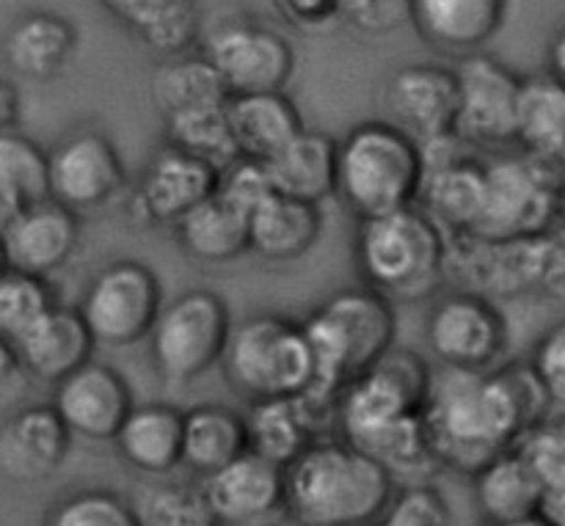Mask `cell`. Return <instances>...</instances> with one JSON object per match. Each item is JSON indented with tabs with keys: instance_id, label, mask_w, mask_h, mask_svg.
I'll use <instances>...</instances> for the list:
<instances>
[{
	"instance_id": "6da1fadb",
	"label": "cell",
	"mask_w": 565,
	"mask_h": 526,
	"mask_svg": "<svg viewBox=\"0 0 565 526\" xmlns=\"http://www.w3.org/2000/svg\"><path fill=\"white\" fill-rule=\"evenodd\" d=\"M550 414V395L530 362H508L489 373H434L423 419L441 469L475 477Z\"/></svg>"
},
{
	"instance_id": "7a4b0ae2",
	"label": "cell",
	"mask_w": 565,
	"mask_h": 526,
	"mask_svg": "<svg viewBox=\"0 0 565 526\" xmlns=\"http://www.w3.org/2000/svg\"><path fill=\"white\" fill-rule=\"evenodd\" d=\"M395 494V480L340 436L285 469V513L298 526H373Z\"/></svg>"
},
{
	"instance_id": "3957f363",
	"label": "cell",
	"mask_w": 565,
	"mask_h": 526,
	"mask_svg": "<svg viewBox=\"0 0 565 526\" xmlns=\"http://www.w3.org/2000/svg\"><path fill=\"white\" fill-rule=\"evenodd\" d=\"M315 362L309 395L340 402V395L395 347V303L370 287H348L326 298L303 320Z\"/></svg>"
},
{
	"instance_id": "277c9868",
	"label": "cell",
	"mask_w": 565,
	"mask_h": 526,
	"mask_svg": "<svg viewBox=\"0 0 565 526\" xmlns=\"http://www.w3.org/2000/svg\"><path fill=\"white\" fill-rule=\"evenodd\" d=\"M450 237L434 218L414 207L362 221L353 240L359 276L364 287L392 303L425 301L447 281Z\"/></svg>"
},
{
	"instance_id": "5b68a950",
	"label": "cell",
	"mask_w": 565,
	"mask_h": 526,
	"mask_svg": "<svg viewBox=\"0 0 565 526\" xmlns=\"http://www.w3.org/2000/svg\"><path fill=\"white\" fill-rule=\"evenodd\" d=\"M447 281L489 301L500 298H565V221L519 240L450 237Z\"/></svg>"
},
{
	"instance_id": "8992f818",
	"label": "cell",
	"mask_w": 565,
	"mask_h": 526,
	"mask_svg": "<svg viewBox=\"0 0 565 526\" xmlns=\"http://www.w3.org/2000/svg\"><path fill=\"white\" fill-rule=\"evenodd\" d=\"M423 176L419 143L390 121H362L340 141L337 196L359 224L414 207Z\"/></svg>"
},
{
	"instance_id": "52a82bcc",
	"label": "cell",
	"mask_w": 565,
	"mask_h": 526,
	"mask_svg": "<svg viewBox=\"0 0 565 526\" xmlns=\"http://www.w3.org/2000/svg\"><path fill=\"white\" fill-rule=\"evenodd\" d=\"M224 378L254 402L301 397L315 384V362L303 325L285 314L263 312L232 325Z\"/></svg>"
},
{
	"instance_id": "ba28073f",
	"label": "cell",
	"mask_w": 565,
	"mask_h": 526,
	"mask_svg": "<svg viewBox=\"0 0 565 526\" xmlns=\"http://www.w3.org/2000/svg\"><path fill=\"white\" fill-rule=\"evenodd\" d=\"M565 160L527 152L486 154L483 215L475 235L486 240H519L561 221Z\"/></svg>"
},
{
	"instance_id": "9c48e42d",
	"label": "cell",
	"mask_w": 565,
	"mask_h": 526,
	"mask_svg": "<svg viewBox=\"0 0 565 526\" xmlns=\"http://www.w3.org/2000/svg\"><path fill=\"white\" fill-rule=\"evenodd\" d=\"M232 314L213 290H188L169 301L149 334V351L163 384L188 386L224 362Z\"/></svg>"
},
{
	"instance_id": "30bf717a",
	"label": "cell",
	"mask_w": 565,
	"mask_h": 526,
	"mask_svg": "<svg viewBox=\"0 0 565 526\" xmlns=\"http://www.w3.org/2000/svg\"><path fill=\"white\" fill-rule=\"evenodd\" d=\"M434 373L417 351L392 347L370 373L353 380L337 402L340 439L356 441L384 425L419 417L428 402Z\"/></svg>"
},
{
	"instance_id": "8fae6325",
	"label": "cell",
	"mask_w": 565,
	"mask_h": 526,
	"mask_svg": "<svg viewBox=\"0 0 565 526\" xmlns=\"http://www.w3.org/2000/svg\"><path fill=\"white\" fill-rule=\"evenodd\" d=\"M163 307L158 273L138 259H116L88 281L77 312L97 345L119 351L149 340Z\"/></svg>"
},
{
	"instance_id": "7c38bea8",
	"label": "cell",
	"mask_w": 565,
	"mask_h": 526,
	"mask_svg": "<svg viewBox=\"0 0 565 526\" xmlns=\"http://www.w3.org/2000/svg\"><path fill=\"white\" fill-rule=\"evenodd\" d=\"M425 342L441 369L489 373L502 367L511 331L494 301L475 292L452 290L436 298L428 309Z\"/></svg>"
},
{
	"instance_id": "4fadbf2b",
	"label": "cell",
	"mask_w": 565,
	"mask_h": 526,
	"mask_svg": "<svg viewBox=\"0 0 565 526\" xmlns=\"http://www.w3.org/2000/svg\"><path fill=\"white\" fill-rule=\"evenodd\" d=\"M199 53L215 66L230 97L285 92L296 72L290 42L248 17H224L210 25Z\"/></svg>"
},
{
	"instance_id": "5bb4252c",
	"label": "cell",
	"mask_w": 565,
	"mask_h": 526,
	"mask_svg": "<svg viewBox=\"0 0 565 526\" xmlns=\"http://www.w3.org/2000/svg\"><path fill=\"white\" fill-rule=\"evenodd\" d=\"M423 187L417 207L445 229L447 237L475 235L483 215L486 154L469 147L458 132L419 143Z\"/></svg>"
},
{
	"instance_id": "9a60e30c",
	"label": "cell",
	"mask_w": 565,
	"mask_h": 526,
	"mask_svg": "<svg viewBox=\"0 0 565 526\" xmlns=\"http://www.w3.org/2000/svg\"><path fill=\"white\" fill-rule=\"evenodd\" d=\"M456 132L478 152L516 143L524 77L491 53L458 61Z\"/></svg>"
},
{
	"instance_id": "2e32d148",
	"label": "cell",
	"mask_w": 565,
	"mask_h": 526,
	"mask_svg": "<svg viewBox=\"0 0 565 526\" xmlns=\"http://www.w3.org/2000/svg\"><path fill=\"white\" fill-rule=\"evenodd\" d=\"M47 158L50 198L77 215L105 207L127 187L125 160L116 143L99 130L72 132Z\"/></svg>"
},
{
	"instance_id": "e0dca14e",
	"label": "cell",
	"mask_w": 565,
	"mask_h": 526,
	"mask_svg": "<svg viewBox=\"0 0 565 526\" xmlns=\"http://www.w3.org/2000/svg\"><path fill=\"white\" fill-rule=\"evenodd\" d=\"M218 169L163 143L152 154L130 193L132 221L147 226L174 229L191 210L207 202L218 191Z\"/></svg>"
},
{
	"instance_id": "ac0fdd59",
	"label": "cell",
	"mask_w": 565,
	"mask_h": 526,
	"mask_svg": "<svg viewBox=\"0 0 565 526\" xmlns=\"http://www.w3.org/2000/svg\"><path fill=\"white\" fill-rule=\"evenodd\" d=\"M53 408L77 439L114 441L136 408V397L119 369L88 362L55 386Z\"/></svg>"
},
{
	"instance_id": "d6986e66",
	"label": "cell",
	"mask_w": 565,
	"mask_h": 526,
	"mask_svg": "<svg viewBox=\"0 0 565 526\" xmlns=\"http://www.w3.org/2000/svg\"><path fill=\"white\" fill-rule=\"evenodd\" d=\"M390 125L417 143L456 132L458 77L456 69L439 64H408L392 72L384 88Z\"/></svg>"
},
{
	"instance_id": "ffe728a7",
	"label": "cell",
	"mask_w": 565,
	"mask_h": 526,
	"mask_svg": "<svg viewBox=\"0 0 565 526\" xmlns=\"http://www.w3.org/2000/svg\"><path fill=\"white\" fill-rule=\"evenodd\" d=\"M202 491L221 526H265L285 513V466L246 452L202 480Z\"/></svg>"
},
{
	"instance_id": "44dd1931",
	"label": "cell",
	"mask_w": 565,
	"mask_h": 526,
	"mask_svg": "<svg viewBox=\"0 0 565 526\" xmlns=\"http://www.w3.org/2000/svg\"><path fill=\"white\" fill-rule=\"evenodd\" d=\"M246 422L252 452L287 469L309 447L329 439V428L337 425V402L320 400L309 391L301 397L254 402Z\"/></svg>"
},
{
	"instance_id": "7402d4cb",
	"label": "cell",
	"mask_w": 565,
	"mask_h": 526,
	"mask_svg": "<svg viewBox=\"0 0 565 526\" xmlns=\"http://www.w3.org/2000/svg\"><path fill=\"white\" fill-rule=\"evenodd\" d=\"M9 270L47 279L64 268L81 243V218L55 198L33 204L0 229Z\"/></svg>"
},
{
	"instance_id": "603a6c76",
	"label": "cell",
	"mask_w": 565,
	"mask_h": 526,
	"mask_svg": "<svg viewBox=\"0 0 565 526\" xmlns=\"http://www.w3.org/2000/svg\"><path fill=\"white\" fill-rule=\"evenodd\" d=\"M502 0H412L408 20L430 50L447 58H472L502 31Z\"/></svg>"
},
{
	"instance_id": "cb8c5ba5",
	"label": "cell",
	"mask_w": 565,
	"mask_h": 526,
	"mask_svg": "<svg viewBox=\"0 0 565 526\" xmlns=\"http://www.w3.org/2000/svg\"><path fill=\"white\" fill-rule=\"evenodd\" d=\"M72 433L53 406H31L0 430V474L14 483H39L64 463Z\"/></svg>"
},
{
	"instance_id": "d4e9b609",
	"label": "cell",
	"mask_w": 565,
	"mask_h": 526,
	"mask_svg": "<svg viewBox=\"0 0 565 526\" xmlns=\"http://www.w3.org/2000/svg\"><path fill=\"white\" fill-rule=\"evenodd\" d=\"M94 342L86 320L72 307H55L14 345L31 378L55 384L94 362Z\"/></svg>"
},
{
	"instance_id": "484cf974",
	"label": "cell",
	"mask_w": 565,
	"mask_h": 526,
	"mask_svg": "<svg viewBox=\"0 0 565 526\" xmlns=\"http://www.w3.org/2000/svg\"><path fill=\"white\" fill-rule=\"evenodd\" d=\"M185 411L169 402H143L132 408L116 433V452L127 466L149 477H163L182 466Z\"/></svg>"
},
{
	"instance_id": "4316f807",
	"label": "cell",
	"mask_w": 565,
	"mask_h": 526,
	"mask_svg": "<svg viewBox=\"0 0 565 526\" xmlns=\"http://www.w3.org/2000/svg\"><path fill=\"white\" fill-rule=\"evenodd\" d=\"M103 9L166 58H180L202 44V9L191 0H110Z\"/></svg>"
},
{
	"instance_id": "83f0119b",
	"label": "cell",
	"mask_w": 565,
	"mask_h": 526,
	"mask_svg": "<svg viewBox=\"0 0 565 526\" xmlns=\"http://www.w3.org/2000/svg\"><path fill=\"white\" fill-rule=\"evenodd\" d=\"M226 116L241 158L259 160V163H270L307 130L296 103L285 92L230 97Z\"/></svg>"
},
{
	"instance_id": "f1b7e54d",
	"label": "cell",
	"mask_w": 565,
	"mask_h": 526,
	"mask_svg": "<svg viewBox=\"0 0 565 526\" xmlns=\"http://www.w3.org/2000/svg\"><path fill=\"white\" fill-rule=\"evenodd\" d=\"M252 452L248 422L241 411L221 402L185 411V439H182V466L207 480L230 463Z\"/></svg>"
},
{
	"instance_id": "f546056e",
	"label": "cell",
	"mask_w": 565,
	"mask_h": 526,
	"mask_svg": "<svg viewBox=\"0 0 565 526\" xmlns=\"http://www.w3.org/2000/svg\"><path fill=\"white\" fill-rule=\"evenodd\" d=\"M323 232V215L318 204L298 202L290 196H270L248 218L252 251L265 262H296L307 257Z\"/></svg>"
},
{
	"instance_id": "4dcf8cb0",
	"label": "cell",
	"mask_w": 565,
	"mask_h": 526,
	"mask_svg": "<svg viewBox=\"0 0 565 526\" xmlns=\"http://www.w3.org/2000/svg\"><path fill=\"white\" fill-rule=\"evenodd\" d=\"M337 138L307 127L290 147H285V152L268 163L276 193L320 207L323 198L337 196Z\"/></svg>"
},
{
	"instance_id": "1f68e13d",
	"label": "cell",
	"mask_w": 565,
	"mask_h": 526,
	"mask_svg": "<svg viewBox=\"0 0 565 526\" xmlns=\"http://www.w3.org/2000/svg\"><path fill=\"white\" fill-rule=\"evenodd\" d=\"M174 235L185 257L202 265H230L252 251L248 215L218 193L191 210L174 226Z\"/></svg>"
},
{
	"instance_id": "d6a6232c",
	"label": "cell",
	"mask_w": 565,
	"mask_h": 526,
	"mask_svg": "<svg viewBox=\"0 0 565 526\" xmlns=\"http://www.w3.org/2000/svg\"><path fill=\"white\" fill-rule=\"evenodd\" d=\"M475 502L486 524H513L541 516L544 485L516 450L491 461L472 477Z\"/></svg>"
},
{
	"instance_id": "836d02e7",
	"label": "cell",
	"mask_w": 565,
	"mask_h": 526,
	"mask_svg": "<svg viewBox=\"0 0 565 526\" xmlns=\"http://www.w3.org/2000/svg\"><path fill=\"white\" fill-rule=\"evenodd\" d=\"M77 47V31L70 20L50 11L28 14L11 28L6 39V58L31 80H50L70 64Z\"/></svg>"
},
{
	"instance_id": "e575fe53",
	"label": "cell",
	"mask_w": 565,
	"mask_h": 526,
	"mask_svg": "<svg viewBox=\"0 0 565 526\" xmlns=\"http://www.w3.org/2000/svg\"><path fill=\"white\" fill-rule=\"evenodd\" d=\"M516 147L533 158L565 160V86L550 72L524 77Z\"/></svg>"
},
{
	"instance_id": "d590c367",
	"label": "cell",
	"mask_w": 565,
	"mask_h": 526,
	"mask_svg": "<svg viewBox=\"0 0 565 526\" xmlns=\"http://www.w3.org/2000/svg\"><path fill=\"white\" fill-rule=\"evenodd\" d=\"M152 99L163 119L204 108H224L230 103L224 80L202 53L169 58L154 69Z\"/></svg>"
},
{
	"instance_id": "8d00e7d4",
	"label": "cell",
	"mask_w": 565,
	"mask_h": 526,
	"mask_svg": "<svg viewBox=\"0 0 565 526\" xmlns=\"http://www.w3.org/2000/svg\"><path fill=\"white\" fill-rule=\"evenodd\" d=\"M50 198V158L39 143L11 130L0 136V229Z\"/></svg>"
},
{
	"instance_id": "74e56055",
	"label": "cell",
	"mask_w": 565,
	"mask_h": 526,
	"mask_svg": "<svg viewBox=\"0 0 565 526\" xmlns=\"http://www.w3.org/2000/svg\"><path fill=\"white\" fill-rule=\"evenodd\" d=\"M166 143L218 171H224L226 165L241 158L235 136H232L230 116H226V105L166 119Z\"/></svg>"
},
{
	"instance_id": "f35d334b",
	"label": "cell",
	"mask_w": 565,
	"mask_h": 526,
	"mask_svg": "<svg viewBox=\"0 0 565 526\" xmlns=\"http://www.w3.org/2000/svg\"><path fill=\"white\" fill-rule=\"evenodd\" d=\"M141 526H221L202 483H158L132 500Z\"/></svg>"
},
{
	"instance_id": "ab89813d",
	"label": "cell",
	"mask_w": 565,
	"mask_h": 526,
	"mask_svg": "<svg viewBox=\"0 0 565 526\" xmlns=\"http://www.w3.org/2000/svg\"><path fill=\"white\" fill-rule=\"evenodd\" d=\"M55 307L47 279L6 270L0 276V340L14 347Z\"/></svg>"
},
{
	"instance_id": "60d3db41",
	"label": "cell",
	"mask_w": 565,
	"mask_h": 526,
	"mask_svg": "<svg viewBox=\"0 0 565 526\" xmlns=\"http://www.w3.org/2000/svg\"><path fill=\"white\" fill-rule=\"evenodd\" d=\"M44 526H141L130 500L105 489L64 496L44 518Z\"/></svg>"
},
{
	"instance_id": "b9f144b4",
	"label": "cell",
	"mask_w": 565,
	"mask_h": 526,
	"mask_svg": "<svg viewBox=\"0 0 565 526\" xmlns=\"http://www.w3.org/2000/svg\"><path fill=\"white\" fill-rule=\"evenodd\" d=\"M513 450L524 458L533 474L539 477V483L544 485V496L550 491H557L565 485V422H555V419H546V422L535 425L533 430L522 436Z\"/></svg>"
},
{
	"instance_id": "7bdbcfd3",
	"label": "cell",
	"mask_w": 565,
	"mask_h": 526,
	"mask_svg": "<svg viewBox=\"0 0 565 526\" xmlns=\"http://www.w3.org/2000/svg\"><path fill=\"white\" fill-rule=\"evenodd\" d=\"M215 193L252 218L254 210H259L270 196H276V187L268 163L237 158L218 174V191Z\"/></svg>"
},
{
	"instance_id": "ee69618b",
	"label": "cell",
	"mask_w": 565,
	"mask_h": 526,
	"mask_svg": "<svg viewBox=\"0 0 565 526\" xmlns=\"http://www.w3.org/2000/svg\"><path fill=\"white\" fill-rule=\"evenodd\" d=\"M373 526H450V507L434 485L397 489L395 500Z\"/></svg>"
},
{
	"instance_id": "f6af8a7d",
	"label": "cell",
	"mask_w": 565,
	"mask_h": 526,
	"mask_svg": "<svg viewBox=\"0 0 565 526\" xmlns=\"http://www.w3.org/2000/svg\"><path fill=\"white\" fill-rule=\"evenodd\" d=\"M530 367L550 395L552 411H561L565 417V318L546 329L535 342Z\"/></svg>"
},
{
	"instance_id": "bcb514c9",
	"label": "cell",
	"mask_w": 565,
	"mask_h": 526,
	"mask_svg": "<svg viewBox=\"0 0 565 526\" xmlns=\"http://www.w3.org/2000/svg\"><path fill=\"white\" fill-rule=\"evenodd\" d=\"M340 11L342 22L367 36L395 31L403 20H408V3H395V0H351L340 3Z\"/></svg>"
},
{
	"instance_id": "7dc6e473",
	"label": "cell",
	"mask_w": 565,
	"mask_h": 526,
	"mask_svg": "<svg viewBox=\"0 0 565 526\" xmlns=\"http://www.w3.org/2000/svg\"><path fill=\"white\" fill-rule=\"evenodd\" d=\"M274 11L285 17L287 25L307 33L326 31V28L342 22L340 3H329V0H279L274 3Z\"/></svg>"
},
{
	"instance_id": "c3c4849f",
	"label": "cell",
	"mask_w": 565,
	"mask_h": 526,
	"mask_svg": "<svg viewBox=\"0 0 565 526\" xmlns=\"http://www.w3.org/2000/svg\"><path fill=\"white\" fill-rule=\"evenodd\" d=\"M28 373L9 342L0 340V406H9L25 389Z\"/></svg>"
},
{
	"instance_id": "681fc988",
	"label": "cell",
	"mask_w": 565,
	"mask_h": 526,
	"mask_svg": "<svg viewBox=\"0 0 565 526\" xmlns=\"http://www.w3.org/2000/svg\"><path fill=\"white\" fill-rule=\"evenodd\" d=\"M546 72L565 86V22L550 39V47H546Z\"/></svg>"
},
{
	"instance_id": "f907efd6",
	"label": "cell",
	"mask_w": 565,
	"mask_h": 526,
	"mask_svg": "<svg viewBox=\"0 0 565 526\" xmlns=\"http://www.w3.org/2000/svg\"><path fill=\"white\" fill-rule=\"evenodd\" d=\"M17 116H20V97H17L14 88L0 83V136L14 130Z\"/></svg>"
},
{
	"instance_id": "816d5d0a",
	"label": "cell",
	"mask_w": 565,
	"mask_h": 526,
	"mask_svg": "<svg viewBox=\"0 0 565 526\" xmlns=\"http://www.w3.org/2000/svg\"><path fill=\"white\" fill-rule=\"evenodd\" d=\"M541 516H544L552 526H565V485L557 491H550V494L544 496Z\"/></svg>"
},
{
	"instance_id": "f5cc1de1",
	"label": "cell",
	"mask_w": 565,
	"mask_h": 526,
	"mask_svg": "<svg viewBox=\"0 0 565 526\" xmlns=\"http://www.w3.org/2000/svg\"><path fill=\"white\" fill-rule=\"evenodd\" d=\"M486 526H552L544 516H533L524 518V522H513V524H486Z\"/></svg>"
},
{
	"instance_id": "db71d44e",
	"label": "cell",
	"mask_w": 565,
	"mask_h": 526,
	"mask_svg": "<svg viewBox=\"0 0 565 526\" xmlns=\"http://www.w3.org/2000/svg\"><path fill=\"white\" fill-rule=\"evenodd\" d=\"M9 270V262H6V248H3V237H0V276Z\"/></svg>"
},
{
	"instance_id": "11a10c76",
	"label": "cell",
	"mask_w": 565,
	"mask_h": 526,
	"mask_svg": "<svg viewBox=\"0 0 565 526\" xmlns=\"http://www.w3.org/2000/svg\"><path fill=\"white\" fill-rule=\"evenodd\" d=\"M561 221H565V185H563V193H561Z\"/></svg>"
},
{
	"instance_id": "9f6ffc18",
	"label": "cell",
	"mask_w": 565,
	"mask_h": 526,
	"mask_svg": "<svg viewBox=\"0 0 565 526\" xmlns=\"http://www.w3.org/2000/svg\"><path fill=\"white\" fill-rule=\"evenodd\" d=\"M563 422H565V417H563Z\"/></svg>"
}]
</instances>
